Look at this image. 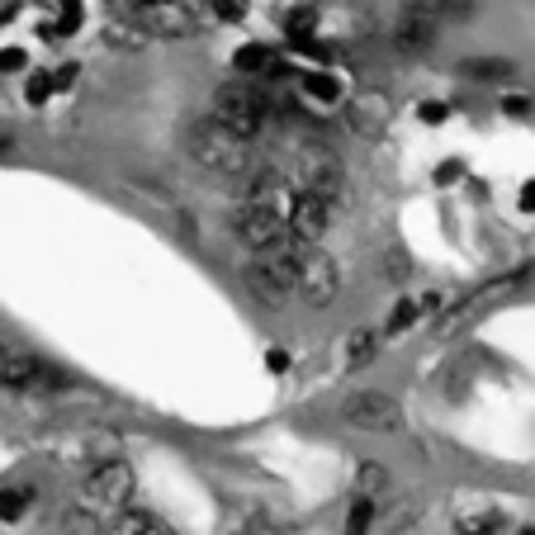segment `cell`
<instances>
[{
	"instance_id": "6da1fadb",
	"label": "cell",
	"mask_w": 535,
	"mask_h": 535,
	"mask_svg": "<svg viewBox=\"0 0 535 535\" xmlns=\"http://www.w3.org/2000/svg\"><path fill=\"white\" fill-rule=\"evenodd\" d=\"M190 161L218 180L247 176L251 171V138L232 133L228 124H218L214 114H209V119H199V124L190 128Z\"/></svg>"
},
{
	"instance_id": "7a4b0ae2",
	"label": "cell",
	"mask_w": 535,
	"mask_h": 535,
	"mask_svg": "<svg viewBox=\"0 0 535 535\" xmlns=\"http://www.w3.org/2000/svg\"><path fill=\"white\" fill-rule=\"evenodd\" d=\"M531 280H535V266H517V270H507V275H493V280H488V285H479L474 294H464V299L446 304V313L436 318V332H441V337L460 332V327H469L474 318H483L493 304H502V299H512L517 289H526Z\"/></svg>"
},
{
	"instance_id": "3957f363",
	"label": "cell",
	"mask_w": 535,
	"mask_h": 535,
	"mask_svg": "<svg viewBox=\"0 0 535 535\" xmlns=\"http://www.w3.org/2000/svg\"><path fill=\"white\" fill-rule=\"evenodd\" d=\"M214 114L218 124H228L232 133H242V138H256L261 128L275 119V105H270L266 90L247 86V81H223V86L214 90Z\"/></svg>"
},
{
	"instance_id": "277c9868",
	"label": "cell",
	"mask_w": 535,
	"mask_h": 535,
	"mask_svg": "<svg viewBox=\"0 0 535 535\" xmlns=\"http://www.w3.org/2000/svg\"><path fill=\"white\" fill-rule=\"evenodd\" d=\"M337 422L346 431H365V436H398V431L408 427L398 398H393V393H379V389L346 393L337 403Z\"/></svg>"
},
{
	"instance_id": "5b68a950",
	"label": "cell",
	"mask_w": 535,
	"mask_h": 535,
	"mask_svg": "<svg viewBox=\"0 0 535 535\" xmlns=\"http://www.w3.org/2000/svg\"><path fill=\"white\" fill-rule=\"evenodd\" d=\"M232 232H237L256 256L299 247V237L289 232V218L280 214V209H261V204H237V209H232Z\"/></svg>"
},
{
	"instance_id": "8992f818",
	"label": "cell",
	"mask_w": 535,
	"mask_h": 535,
	"mask_svg": "<svg viewBox=\"0 0 535 535\" xmlns=\"http://www.w3.org/2000/svg\"><path fill=\"white\" fill-rule=\"evenodd\" d=\"M133 464L128 460H100L81 479V507L90 512H124L128 498H133Z\"/></svg>"
},
{
	"instance_id": "52a82bcc",
	"label": "cell",
	"mask_w": 535,
	"mask_h": 535,
	"mask_svg": "<svg viewBox=\"0 0 535 535\" xmlns=\"http://www.w3.org/2000/svg\"><path fill=\"white\" fill-rule=\"evenodd\" d=\"M0 389L10 393H62L67 389V375L48 365V360L29 356V351H15L10 346V356H5V370H0Z\"/></svg>"
},
{
	"instance_id": "ba28073f",
	"label": "cell",
	"mask_w": 535,
	"mask_h": 535,
	"mask_svg": "<svg viewBox=\"0 0 535 535\" xmlns=\"http://www.w3.org/2000/svg\"><path fill=\"white\" fill-rule=\"evenodd\" d=\"M337 204L341 199L318 195V190H294V195H289L285 218H289V232L299 237V247H318V237L327 232V223L337 218Z\"/></svg>"
},
{
	"instance_id": "9c48e42d",
	"label": "cell",
	"mask_w": 535,
	"mask_h": 535,
	"mask_svg": "<svg viewBox=\"0 0 535 535\" xmlns=\"http://www.w3.org/2000/svg\"><path fill=\"white\" fill-rule=\"evenodd\" d=\"M337 289H341L337 261H332L322 247L299 251V289H294V294H299L308 308H327L332 299H337Z\"/></svg>"
},
{
	"instance_id": "30bf717a",
	"label": "cell",
	"mask_w": 535,
	"mask_h": 535,
	"mask_svg": "<svg viewBox=\"0 0 535 535\" xmlns=\"http://www.w3.org/2000/svg\"><path fill=\"white\" fill-rule=\"evenodd\" d=\"M138 24L147 38H190L199 34V5L190 0H161V5H138Z\"/></svg>"
},
{
	"instance_id": "8fae6325",
	"label": "cell",
	"mask_w": 535,
	"mask_h": 535,
	"mask_svg": "<svg viewBox=\"0 0 535 535\" xmlns=\"http://www.w3.org/2000/svg\"><path fill=\"white\" fill-rule=\"evenodd\" d=\"M393 124V100L384 90H356L346 100V128L356 138H384Z\"/></svg>"
},
{
	"instance_id": "7c38bea8",
	"label": "cell",
	"mask_w": 535,
	"mask_h": 535,
	"mask_svg": "<svg viewBox=\"0 0 535 535\" xmlns=\"http://www.w3.org/2000/svg\"><path fill=\"white\" fill-rule=\"evenodd\" d=\"M294 190H318V195H332L341 199L346 195V176H341V166L332 152H299V166H294Z\"/></svg>"
},
{
	"instance_id": "4fadbf2b",
	"label": "cell",
	"mask_w": 535,
	"mask_h": 535,
	"mask_svg": "<svg viewBox=\"0 0 535 535\" xmlns=\"http://www.w3.org/2000/svg\"><path fill=\"white\" fill-rule=\"evenodd\" d=\"M431 43H436V19L408 5V15L398 19V29H393V48L412 57V53H427Z\"/></svg>"
},
{
	"instance_id": "5bb4252c",
	"label": "cell",
	"mask_w": 535,
	"mask_h": 535,
	"mask_svg": "<svg viewBox=\"0 0 535 535\" xmlns=\"http://www.w3.org/2000/svg\"><path fill=\"white\" fill-rule=\"evenodd\" d=\"M289 195V180L285 171H275V166H266V171H256V176L247 180V195H242V204H261V209H280V199Z\"/></svg>"
},
{
	"instance_id": "9a60e30c",
	"label": "cell",
	"mask_w": 535,
	"mask_h": 535,
	"mask_svg": "<svg viewBox=\"0 0 535 535\" xmlns=\"http://www.w3.org/2000/svg\"><path fill=\"white\" fill-rule=\"evenodd\" d=\"M105 535H176L157 512H143V507H124L114 512V521L105 526Z\"/></svg>"
},
{
	"instance_id": "2e32d148",
	"label": "cell",
	"mask_w": 535,
	"mask_h": 535,
	"mask_svg": "<svg viewBox=\"0 0 535 535\" xmlns=\"http://www.w3.org/2000/svg\"><path fill=\"white\" fill-rule=\"evenodd\" d=\"M502 526H507V517H502L493 502H474V507H460V512H455V535H498Z\"/></svg>"
},
{
	"instance_id": "e0dca14e",
	"label": "cell",
	"mask_w": 535,
	"mask_h": 535,
	"mask_svg": "<svg viewBox=\"0 0 535 535\" xmlns=\"http://www.w3.org/2000/svg\"><path fill=\"white\" fill-rule=\"evenodd\" d=\"M441 308V294L436 289H427L422 299H398L389 313V322H384V337H398V332H408L417 318H427V313H436Z\"/></svg>"
},
{
	"instance_id": "ac0fdd59",
	"label": "cell",
	"mask_w": 535,
	"mask_h": 535,
	"mask_svg": "<svg viewBox=\"0 0 535 535\" xmlns=\"http://www.w3.org/2000/svg\"><path fill=\"white\" fill-rule=\"evenodd\" d=\"M232 62H237V72L242 76H280L285 72V67H280V53L266 48V43H242Z\"/></svg>"
},
{
	"instance_id": "d6986e66",
	"label": "cell",
	"mask_w": 535,
	"mask_h": 535,
	"mask_svg": "<svg viewBox=\"0 0 535 535\" xmlns=\"http://www.w3.org/2000/svg\"><path fill=\"white\" fill-rule=\"evenodd\" d=\"M242 289H247V294H251V299H256L261 308H275L280 299H285V289H280L275 280H270V270L261 266V261H251V266H242Z\"/></svg>"
},
{
	"instance_id": "ffe728a7",
	"label": "cell",
	"mask_w": 535,
	"mask_h": 535,
	"mask_svg": "<svg viewBox=\"0 0 535 535\" xmlns=\"http://www.w3.org/2000/svg\"><path fill=\"white\" fill-rule=\"evenodd\" d=\"M147 43V29L138 19H109L105 24V48H119V53H138Z\"/></svg>"
},
{
	"instance_id": "44dd1931",
	"label": "cell",
	"mask_w": 535,
	"mask_h": 535,
	"mask_svg": "<svg viewBox=\"0 0 535 535\" xmlns=\"http://www.w3.org/2000/svg\"><path fill=\"white\" fill-rule=\"evenodd\" d=\"M375 356H379V337L370 332V327H356V332L346 337V356H341V365H346V370H365Z\"/></svg>"
},
{
	"instance_id": "7402d4cb",
	"label": "cell",
	"mask_w": 535,
	"mask_h": 535,
	"mask_svg": "<svg viewBox=\"0 0 535 535\" xmlns=\"http://www.w3.org/2000/svg\"><path fill=\"white\" fill-rule=\"evenodd\" d=\"M299 90H304L308 100H318V105H341V81L332 72H304L299 76Z\"/></svg>"
},
{
	"instance_id": "603a6c76",
	"label": "cell",
	"mask_w": 535,
	"mask_h": 535,
	"mask_svg": "<svg viewBox=\"0 0 535 535\" xmlns=\"http://www.w3.org/2000/svg\"><path fill=\"white\" fill-rule=\"evenodd\" d=\"M81 19H86L81 0H57V19H48L38 34H43V38H72L76 29H81Z\"/></svg>"
},
{
	"instance_id": "cb8c5ba5",
	"label": "cell",
	"mask_w": 535,
	"mask_h": 535,
	"mask_svg": "<svg viewBox=\"0 0 535 535\" xmlns=\"http://www.w3.org/2000/svg\"><path fill=\"white\" fill-rule=\"evenodd\" d=\"M517 72L507 57H464L460 62V76H469V81H507V76Z\"/></svg>"
},
{
	"instance_id": "d4e9b609",
	"label": "cell",
	"mask_w": 535,
	"mask_h": 535,
	"mask_svg": "<svg viewBox=\"0 0 535 535\" xmlns=\"http://www.w3.org/2000/svg\"><path fill=\"white\" fill-rule=\"evenodd\" d=\"M389 488V469L379 460H360L356 464V498H375L379 502V493Z\"/></svg>"
},
{
	"instance_id": "484cf974",
	"label": "cell",
	"mask_w": 535,
	"mask_h": 535,
	"mask_svg": "<svg viewBox=\"0 0 535 535\" xmlns=\"http://www.w3.org/2000/svg\"><path fill=\"white\" fill-rule=\"evenodd\" d=\"M379 526V502L375 498H356L346 512V531L341 535H370Z\"/></svg>"
},
{
	"instance_id": "4316f807",
	"label": "cell",
	"mask_w": 535,
	"mask_h": 535,
	"mask_svg": "<svg viewBox=\"0 0 535 535\" xmlns=\"http://www.w3.org/2000/svg\"><path fill=\"white\" fill-rule=\"evenodd\" d=\"M29 502H34V488H24V483L0 488V521H19L24 512H29Z\"/></svg>"
},
{
	"instance_id": "83f0119b",
	"label": "cell",
	"mask_w": 535,
	"mask_h": 535,
	"mask_svg": "<svg viewBox=\"0 0 535 535\" xmlns=\"http://www.w3.org/2000/svg\"><path fill=\"white\" fill-rule=\"evenodd\" d=\"M412 275V261H408V251H398V247H389L384 256H379V280L384 285H403Z\"/></svg>"
},
{
	"instance_id": "f1b7e54d",
	"label": "cell",
	"mask_w": 535,
	"mask_h": 535,
	"mask_svg": "<svg viewBox=\"0 0 535 535\" xmlns=\"http://www.w3.org/2000/svg\"><path fill=\"white\" fill-rule=\"evenodd\" d=\"M417 517H422V507H417L412 498H398V502L389 507V517H384V531H408Z\"/></svg>"
},
{
	"instance_id": "f546056e",
	"label": "cell",
	"mask_w": 535,
	"mask_h": 535,
	"mask_svg": "<svg viewBox=\"0 0 535 535\" xmlns=\"http://www.w3.org/2000/svg\"><path fill=\"white\" fill-rule=\"evenodd\" d=\"M199 5H204L218 24H242V19H247V0H199Z\"/></svg>"
},
{
	"instance_id": "4dcf8cb0",
	"label": "cell",
	"mask_w": 535,
	"mask_h": 535,
	"mask_svg": "<svg viewBox=\"0 0 535 535\" xmlns=\"http://www.w3.org/2000/svg\"><path fill=\"white\" fill-rule=\"evenodd\" d=\"M53 95H57V76L53 72H34V76H29V86H24V100H29V105H48Z\"/></svg>"
},
{
	"instance_id": "1f68e13d",
	"label": "cell",
	"mask_w": 535,
	"mask_h": 535,
	"mask_svg": "<svg viewBox=\"0 0 535 535\" xmlns=\"http://www.w3.org/2000/svg\"><path fill=\"white\" fill-rule=\"evenodd\" d=\"M502 114L507 119H535V100L531 95H502Z\"/></svg>"
},
{
	"instance_id": "d6a6232c",
	"label": "cell",
	"mask_w": 535,
	"mask_h": 535,
	"mask_svg": "<svg viewBox=\"0 0 535 535\" xmlns=\"http://www.w3.org/2000/svg\"><path fill=\"white\" fill-rule=\"evenodd\" d=\"M62 531H67V535H95L100 526H95V512H90V507H81V512H72V517L62 521Z\"/></svg>"
},
{
	"instance_id": "836d02e7",
	"label": "cell",
	"mask_w": 535,
	"mask_h": 535,
	"mask_svg": "<svg viewBox=\"0 0 535 535\" xmlns=\"http://www.w3.org/2000/svg\"><path fill=\"white\" fill-rule=\"evenodd\" d=\"M417 119H422V124H441V119H450V105L446 100H427V105L417 109Z\"/></svg>"
},
{
	"instance_id": "e575fe53",
	"label": "cell",
	"mask_w": 535,
	"mask_h": 535,
	"mask_svg": "<svg viewBox=\"0 0 535 535\" xmlns=\"http://www.w3.org/2000/svg\"><path fill=\"white\" fill-rule=\"evenodd\" d=\"M24 67H29L24 48H5V53H0V72H5V76H10V72H24Z\"/></svg>"
},
{
	"instance_id": "d590c367",
	"label": "cell",
	"mask_w": 535,
	"mask_h": 535,
	"mask_svg": "<svg viewBox=\"0 0 535 535\" xmlns=\"http://www.w3.org/2000/svg\"><path fill=\"white\" fill-rule=\"evenodd\" d=\"M455 180H464V161H441L436 166V185H455Z\"/></svg>"
},
{
	"instance_id": "8d00e7d4",
	"label": "cell",
	"mask_w": 535,
	"mask_h": 535,
	"mask_svg": "<svg viewBox=\"0 0 535 535\" xmlns=\"http://www.w3.org/2000/svg\"><path fill=\"white\" fill-rule=\"evenodd\" d=\"M109 5V19H133L138 15V0H105Z\"/></svg>"
},
{
	"instance_id": "74e56055",
	"label": "cell",
	"mask_w": 535,
	"mask_h": 535,
	"mask_svg": "<svg viewBox=\"0 0 535 535\" xmlns=\"http://www.w3.org/2000/svg\"><path fill=\"white\" fill-rule=\"evenodd\" d=\"M521 209H526V214H535V180H526V185H521Z\"/></svg>"
},
{
	"instance_id": "f35d334b",
	"label": "cell",
	"mask_w": 535,
	"mask_h": 535,
	"mask_svg": "<svg viewBox=\"0 0 535 535\" xmlns=\"http://www.w3.org/2000/svg\"><path fill=\"white\" fill-rule=\"evenodd\" d=\"M289 356H285V346H270V370H285Z\"/></svg>"
},
{
	"instance_id": "ab89813d",
	"label": "cell",
	"mask_w": 535,
	"mask_h": 535,
	"mask_svg": "<svg viewBox=\"0 0 535 535\" xmlns=\"http://www.w3.org/2000/svg\"><path fill=\"white\" fill-rule=\"evenodd\" d=\"M19 15V0H0V24H10Z\"/></svg>"
},
{
	"instance_id": "60d3db41",
	"label": "cell",
	"mask_w": 535,
	"mask_h": 535,
	"mask_svg": "<svg viewBox=\"0 0 535 535\" xmlns=\"http://www.w3.org/2000/svg\"><path fill=\"white\" fill-rule=\"evenodd\" d=\"M5 356H10V346H5V341H0V370H5Z\"/></svg>"
},
{
	"instance_id": "b9f144b4",
	"label": "cell",
	"mask_w": 535,
	"mask_h": 535,
	"mask_svg": "<svg viewBox=\"0 0 535 535\" xmlns=\"http://www.w3.org/2000/svg\"><path fill=\"white\" fill-rule=\"evenodd\" d=\"M138 5H161V0H138Z\"/></svg>"
},
{
	"instance_id": "7bdbcfd3",
	"label": "cell",
	"mask_w": 535,
	"mask_h": 535,
	"mask_svg": "<svg viewBox=\"0 0 535 535\" xmlns=\"http://www.w3.org/2000/svg\"><path fill=\"white\" fill-rule=\"evenodd\" d=\"M0 152H5V138H0Z\"/></svg>"
},
{
	"instance_id": "ee69618b",
	"label": "cell",
	"mask_w": 535,
	"mask_h": 535,
	"mask_svg": "<svg viewBox=\"0 0 535 535\" xmlns=\"http://www.w3.org/2000/svg\"><path fill=\"white\" fill-rule=\"evenodd\" d=\"M521 535H535V531H521Z\"/></svg>"
}]
</instances>
